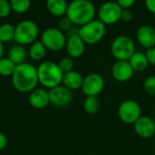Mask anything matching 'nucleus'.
I'll return each instance as SVG.
<instances>
[{
	"label": "nucleus",
	"instance_id": "nucleus-22",
	"mask_svg": "<svg viewBox=\"0 0 155 155\" xmlns=\"http://www.w3.org/2000/svg\"><path fill=\"white\" fill-rule=\"evenodd\" d=\"M84 109L89 114H94L97 113L100 107V103L97 97L94 96H86L84 101Z\"/></svg>",
	"mask_w": 155,
	"mask_h": 155
},
{
	"label": "nucleus",
	"instance_id": "nucleus-21",
	"mask_svg": "<svg viewBox=\"0 0 155 155\" xmlns=\"http://www.w3.org/2000/svg\"><path fill=\"white\" fill-rule=\"evenodd\" d=\"M28 53L32 60L41 61L46 54V48L41 41H35L30 45Z\"/></svg>",
	"mask_w": 155,
	"mask_h": 155
},
{
	"label": "nucleus",
	"instance_id": "nucleus-17",
	"mask_svg": "<svg viewBox=\"0 0 155 155\" xmlns=\"http://www.w3.org/2000/svg\"><path fill=\"white\" fill-rule=\"evenodd\" d=\"M84 81V77L82 74L77 71H71L66 74H64L63 81L64 86L68 88L70 91L72 90H78L82 87Z\"/></svg>",
	"mask_w": 155,
	"mask_h": 155
},
{
	"label": "nucleus",
	"instance_id": "nucleus-18",
	"mask_svg": "<svg viewBox=\"0 0 155 155\" xmlns=\"http://www.w3.org/2000/svg\"><path fill=\"white\" fill-rule=\"evenodd\" d=\"M46 7L53 15L63 17L66 15L68 4L64 0H48L46 2Z\"/></svg>",
	"mask_w": 155,
	"mask_h": 155
},
{
	"label": "nucleus",
	"instance_id": "nucleus-8",
	"mask_svg": "<svg viewBox=\"0 0 155 155\" xmlns=\"http://www.w3.org/2000/svg\"><path fill=\"white\" fill-rule=\"evenodd\" d=\"M118 115L122 122L127 124H134L142 116L140 104L134 100H125L121 103L118 108Z\"/></svg>",
	"mask_w": 155,
	"mask_h": 155
},
{
	"label": "nucleus",
	"instance_id": "nucleus-5",
	"mask_svg": "<svg viewBox=\"0 0 155 155\" xmlns=\"http://www.w3.org/2000/svg\"><path fill=\"white\" fill-rule=\"evenodd\" d=\"M106 26L99 19H94L91 22L79 27V35L85 45L97 44L104 36Z\"/></svg>",
	"mask_w": 155,
	"mask_h": 155
},
{
	"label": "nucleus",
	"instance_id": "nucleus-11",
	"mask_svg": "<svg viewBox=\"0 0 155 155\" xmlns=\"http://www.w3.org/2000/svg\"><path fill=\"white\" fill-rule=\"evenodd\" d=\"M50 103L57 107H64L72 102L71 91L64 85H58L48 92Z\"/></svg>",
	"mask_w": 155,
	"mask_h": 155
},
{
	"label": "nucleus",
	"instance_id": "nucleus-19",
	"mask_svg": "<svg viewBox=\"0 0 155 155\" xmlns=\"http://www.w3.org/2000/svg\"><path fill=\"white\" fill-rule=\"evenodd\" d=\"M26 56H27V53L25 47L20 45H15L9 49L7 58H9L15 65H18L25 63Z\"/></svg>",
	"mask_w": 155,
	"mask_h": 155
},
{
	"label": "nucleus",
	"instance_id": "nucleus-10",
	"mask_svg": "<svg viewBox=\"0 0 155 155\" xmlns=\"http://www.w3.org/2000/svg\"><path fill=\"white\" fill-rule=\"evenodd\" d=\"M104 88V80L103 76L97 73H91L84 77L82 91L86 96L97 97Z\"/></svg>",
	"mask_w": 155,
	"mask_h": 155
},
{
	"label": "nucleus",
	"instance_id": "nucleus-24",
	"mask_svg": "<svg viewBox=\"0 0 155 155\" xmlns=\"http://www.w3.org/2000/svg\"><path fill=\"white\" fill-rule=\"evenodd\" d=\"M15 27L10 24H3L0 25V41L2 43L9 42L14 39Z\"/></svg>",
	"mask_w": 155,
	"mask_h": 155
},
{
	"label": "nucleus",
	"instance_id": "nucleus-30",
	"mask_svg": "<svg viewBox=\"0 0 155 155\" xmlns=\"http://www.w3.org/2000/svg\"><path fill=\"white\" fill-rule=\"evenodd\" d=\"M134 18V14L130 9H123L121 14V20L124 22H130Z\"/></svg>",
	"mask_w": 155,
	"mask_h": 155
},
{
	"label": "nucleus",
	"instance_id": "nucleus-36",
	"mask_svg": "<svg viewBox=\"0 0 155 155\" xmlns=\"http://www.w3.org/2000/svg\"><path fill=\"white\" fill-rule=\"evenodd\" d=\"M154 137H155V134H154Z\"/></svg>",
	"mask_w": 155,
	"mask_h": 155
},
{
	"label": "nucleus",
	"instance_id": "nucleus-23",
	"mask_svg": "<svg viewBox=\"0 0 155 155\" xmlns=\"http://www.w3.org/2000/svg\"><path fill=\"white\" fill-rule=\"evenodd\" d=\"M15 64L9 59V58H1L0 59V75L2 76H12L15 69Z\"/></svg>",
	"mask_w": 155,
	"mask_h": 155
},
{
	"label": "nucleus",
	"instance_id": "nucleus-20",
	"mask_svg": "<svg viewBox=\"0 0 155 155\" xmlns=\"http://www.w3.org/2000/svg\"><path fill=\"white\" fill-rule=\"evenodd\" d=\"M128 62L130 63L134 71H137V72L143 71L144 69L147 68L149 64L145 54L142 52H135L128 60Z\"/></svg>",
	"mask_w": 155,
	"mask_h": 155
},
{
	"label": "nucleus",
	"instance_id": "nucleus-7",
	"mask_svg": "<svg viewBox=\"0 0 155 155\" xmlns=\"http://www.w3.org/2000/svg\"><path fill=\"white\" fill-rule=\"evenodd\" d=\"M41 42L46 49L51 51H59L63 49L66 44V38L59 28L48 27L41 35Z\"/></svg>",
	"mask_w": 155,
	"mask_h": 155
},
{
	"label": "nucleus",
	"instance_id": "nucleus-29",
	"mask_svg": "<svg viewBox=\"0 0 155 155\" xmlns=\"http://www.w3.org/2000/svg\"><path fill=\"white\" fill-rule=\"evenodd\" d=\"M58 26H59V29L64 32V31H69L73 26H74V24L71 22V20L65 15V16H63L60 18L59 20V23H58Z\"/></svg>",
	"mask_w": 155,
	"mask_h": 155
},
{
	"label": "nucleus",
	"instance_id": "nucleus-6",
	"mask_svg": "<svg viewBox=\"0 0 155 155\" xmlns=\"http://www.w3.org/2000/svg\"><path fill=\"white\" fill-rule=\"evenodd\" d=\"M111 53L117 61H128L135 53L133 39L127 35H119L112 42Z\"/></svg>",
	"mask_w": 155,
	"mask_h": 155
},
{
	"label": "nucleus",
	"instance_id": "nucleus-34",
	"mask_svg": "<svg viewBox=\"0 0 155 155\" xmlns=\"http://www.w3.org/2000/svg\"><path fill=\"white\" fill-rule=\"evenodd\" d=\"M6 145H7V138L4 134L0 133V150L5 149Z\"/></svg>",
	"mask_w": 155,
	"mask_h": 155
},
{
	"label": "nucleus",
	"instance_id": "nucleus-12",
	"mask_svg": "<svg viewBox=\"0 0 155 155\" xmlns=\"http://www.w3.org/2000/svg\"><path fill=\"white\" fill-rule=\"evenodd\" d=\"M134 72V71L128 61H116L112 67L114 78L122 83L129 81L132 78Z\"/></svg>",
	"mask_w": 155,
	"mask_h": 155
},
{
	"label": "nucleus",
	"instance_id": "nucleus-32",
	"mask_svg": "<svg viewBox=\"0 0 155 155\" xmlns=\"http://www.w3.org/2000/svg\"><path fill=\"white\" fill-rule=\"evenodd\" d=\"M117 3L122 9H130V7L134 5V0H118Z\"/></svg>",
	"mask_w": 155,
	"mask_h": 155
},
{
	"label": "nucleus",
	"instance_id": "nucleus-16",
	"mask_svg": "<svg viewBox=\"0 0 155 155\" xmlns=\"http://www.w3.org/2000/svg\"><path fill=\"white\" fill-rule=\"evenodd\" d=\"M29 103L35 109H43L46 107L50 103L48 92L42 88L33 90L29 94Z\"/></svg>",
	"mask_w": 155,
	"mask_h": 155
},
{
	"label": "nucleus",
	"instance_id": "nucleus-4",
	"mask_svg": "<svg viewBox=\"0 0 155 155\" xmlns=\"http://www.w3.org/2000/svg\"><path fill=\"white\" fill-rule=\"evenodd\" d=\"M39 29L37 25L32 20H23L15 27L14 40L20 45H32L35 42Z\"/></svg>",
	"mask_w": 155,
	"mask_h": 155
},
{
	"label": "nucleus",
	"instance_id": "nucleus-28",
	"mask_svg": "<svg viewBox=\"0 0 155 155\" xmlns=\"http://www.w3.org/2000/svg\"><path fill=\"white\" fill-rule=\"evenodd\" d=\"M10 2L6 0H0V18L7 17L11 12Z\"/></svg>",
	"mask_w": 155,
	"mask_h": 155
},
{
	"label": "nucleus",
	"instance_id": "nucleus-26",
	"mask_svg": "<svg viewBox=\"0 0 155 155\" xmlns=\"http://www.w3.org/2000/svg\"><path fill=\"white\" fill-rule=\"evenodd\" d=\"M143 89L145 93L151 96L155 95V76L151 75L148 76L143 83Z\"/></svg>",
	"mask_w": 155,
	"mask_h": 155
},
{
	"label": "nucleus",
	"instance_id": "nucleus-14",
	"mask_svg": "<svg viewBox=\"0 0 155 155\" xmlns=\"http://www.w3.org/2000/svg\"><path fill=\"white\" fill-rule=\"evenodd\" d=\"M136 37L141 45L146 49L155 47V29L151 25H142L136 32Z\"/></svg>",
	"mask_w": 155,
	"mask_h": 155
},
{
	"label": "nucleus",
	"instance_id": "nucleus-31",
	"mask_svg": "<svg viewBox=\"0 0 155 155\" xmlns=\"http://www.w3.org/2000/svg\"><path fill=\"white\" fill-rule=\"evenodd\" d=\"M145 55H146L148 63L155 66V47L147 49V51L145 52Z\"/></svg>",
	"mask_w": 155,
	"mask_h": 155
},
{
	"label": "nucleus",
	"instance_id": "nucleus-27",
	"mask_svg": "<svg viewBox=\"0 0 155 155\" xmlns=\"http://www.w3.org/2000/svg\"><path fill=\"white\" fill-rule=\"evenodd\" d=\"M60 70L62 71L63 74H66L68 72L73 71V67H74V62L71 58L68 57H64L63 59H61L59 61V63L57 64Z\"/></svg>",
	"mask_w": 155,
	"mask_h": 155
},
{
	"label": "nucleus",
	"instance_id": "nucleus-33",
	"mask_svg": "<svg viewBox=\"0 0 155 155\" xmlns=\"http://www.w3.org/2000/svg\"><path fill=\"white\" fill-rule=\"evenodd\" d=\"M145 6L152 14L155 15V0H146Z\"/></svg>",
	"mask_w": 155,
	"mask_h": 155
},
{
	"label": "nucleus",
	"instance_id": "nucleus-2",
	"mask_svg": "<svg viewBox=\"0 0 155 155\" xmlns=\"http://www.w3.org/2000/svg\"><path fill=\"white\" fill-rule=\"evenodd\" d=\"M96 9L94 5L88 0H74L68 5L66 16L71 22L79 26L94 20Z\"/></svg>",
	"mask_w": 155,
	"mask_h": 155
},
{
	"label": "nucleus",
	"instance_id": "nucleus-25",
	"mask_svg": "<svg viewBox=\"0 0 155 155\" xmlns=\"http://www.w3.org/2000/svg\"><path fill=\"white\" fill-rule=\"evenodd\" d=\"M10 5L14 12L22 14L30 8L31 2L29 0H12L10 1Z\"/></svg>",
	"mask_w": 155,
	"mask_h": 155
},
{
	"label": "nucleus",
	"instance_id": "nucleus-3",
	"mask_svg": "<svg viewBox=\"0 0 155 155\" xmlns=\"http://www.w3.org/2000/svg\"><path fill=\"white\" fill-rule=\"evenodd\" d=\"M38 82L45 87L52 89L60 85L64 74L57 64L51 61H45L37 67Z\"/></svg>",
	"mask_w": 155,
	"mask_h": 155
},
{
	"label": "nucleus",
	"instance_id": "nucleus-15",
	"mask_svg": "<svg viewBox=\"0 0 155 155\" xmlns=\"http://www.w3.org/2000/svg\"><path fill=\"white\" fill-rule=\"evenodd\" d=\"M65 47L70 57L77 58L84 54L85 49V43L79 35H75L68 37L66 40Z\"/></svg>",
	"mask_w": 155,
	"mask_h": 155
},
{
	"label": "nucleus",
	"instance_id": "nucleus-13",
	"mask_svg": "<svg viewBox=\"0 0 155 155\" xmlns=\"http://www.w3.org/2000/svg\"><path fill=\"white\" fill-rule=\"evenodd\" d=\"M134 130L140 137L151 138L155 134L154 121L148 116H141L134 124Z\"/></svg>",
	"mask_w": 155,
	"mask_h": 155
},
{
	"label": "nucleus",
	"instance_id": "nucleus-35",
	"mask_svg": "<svg viewBox=\"0 0 155 155\" xmlns=\"http://www.w3.org/2000/svg\"><path fill=\"white\" fill-rule=\"evenodd\" d=\"M3 53H4V45L3 43L0 41V59L3 58Z\"/></svg>",
	"mask_w": 155,
	"mask_h": 155
},
{
	"label": "nucleus",
	"instance_id": "nucleus-9",
	"mask_svg": "<svg viewBox=\"0 0 155 155\" xmlns=\"http://www.w3.org/2000/svg\"><path fill=\"white\" fill-rule=\"evenodd\" d=\"M123 9L117 2H105L98 9L99 20L104 25H114L121 20Z\"/></svg>",
	"mask_w": 155,
	"mask_h": 155
},
{
	"label": "nucleus",
	"instance_id": "nucleus-1",
	"mask_svg": "<svg viewBox=\"0 0 155 155\" xmlns=\"http://www.w3.org/2000/svg\"><path fill=\"white\" fill-rule=\"evenodd\" d=\"M12 83L18 92L31 93L38 83L37 68L28 63L16 65L12 75Z\"/></svg>",
	"mask_w": 155,
	"mask_h": 155
}]
</instances>
